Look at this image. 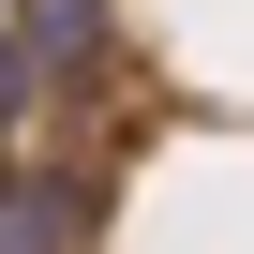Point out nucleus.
<instances>
[{"label":"nucleus","instance_id":"f257e3e1","mask_svg":"<svg viewBox=\"0 0 254 254\" xmlns=\"http://www.w3.org/2000/svg\"><path fill=\"white\" fill-rule=\"evenodd\" d=\"M0 15H15V30H30V60H45L60 90H75V75L105 60V0H0Z\"/></svg>","mask_w":254,"mask_h":254},{"label":"nucleus","instance_id":"f03ea898","mask_svg":"<svg viewBox=\"0 0 254 254\" xmlns=\"http://www.w3.org/2000/svg\"><path fill=\"white\" fill-rule=\"evenodd\" d=\"M75 239H90V224H75V194H60V180L30 194L15 165H0V254H75Z\"/></svg>","mask_w":254,"mask_h":254}]
</instances>
